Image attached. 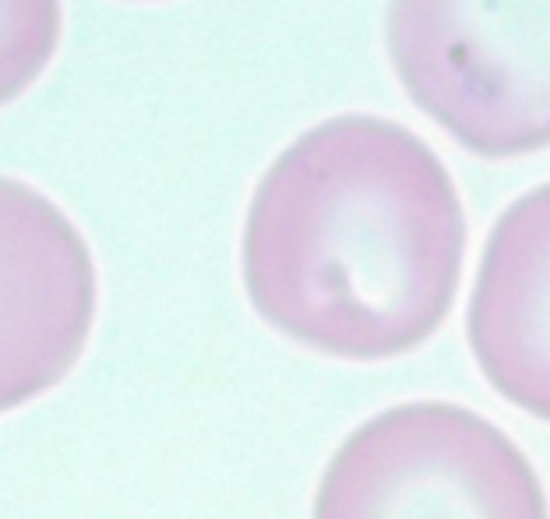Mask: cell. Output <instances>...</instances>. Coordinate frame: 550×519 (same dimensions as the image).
<instances>
[{
  "label": "cell",
  "instance_id": "cell-1",
  "mask_svg": "<svg viewBox=\"0 0 550 519\" xmlns=\"http://www.w3.org/2000/svg\"><path fill=\"white\" fill-rule=\"evenodd\" d=\"M465 215L452 174L409 127L343 113L300 134L244 223V287L289 339L381 361L420 346L452 308Z\"/></svg>",
  "mask_w": 550,
  "mask_h": 519
},
{
  "label": "cell",
  "instance_id": "cell-2",
  "mask_svg": "<svg viewBox=\"0 0 550 519\" xmlns=\"http://www.w3.org/2000/svg\"><path fill=\"white\" fill-rule=\"evenodd\" d=\"M409 100L480 156L550 145V0H388Z\"/></svg>",
  "mask_w": 550,
  "mask_h": 519
},
{
  "label": "cell",
  "instance_id": "cell-3",
  "mask_svg": "<svg viewBox=\"0 0 550 519\" xmlns=\"http://www.w3.org/2000/svg\"><path fill=\"white\" fill-rule=\"evenodd\" d=\"M314 519H550L530 459L490 420L452 403H406L336 452Z\"/></svg>",
  "mask_w": 550,
  "mask_h": 519
},
{
  "label": "cell",
  "instance_id": "cell-4",
  "mask_svg": "<svg viewBox=\"0 0 550 519\" xmlns=\"http://www.w3.org/2000/svg\"><path fill=\"white\" fill-rule=\"evenodd\" d=\"M95 318V265L64 208L0 177V414L53 389Z\"/></svg>",
  "mask_w": 550,
  "mask_h": 519
},
{
  "label": "cell",
  "instance_id": "cell-5",
  "mask_svg": "<svg viewBox=\"0 0 550 519\" xmlns=\"http://www.w3.org/2000/svg\"><path fill=\"white\" fill-rule=\"evenodd\" d=\"M465 328L487 382L550 420V184L526 191L494 223Z\"/></svg>",
  "mask_w": 550,
  "mask_h": 519
},
{
  "label": "cell",
  "instance_id": "cell-6",
  "mask_svg": "<svg viewBox=\"0 0 550 519\" xmlns=\"http://www.w3.org/2000/svg\"><path fill=\"white\" fill-rule=\"evenodd\" d=\"M61 43V0H0V106L46 71Z\"/></svg>",
  "mask_w": 550,
  "mask_h": 519
}]
</instances>
